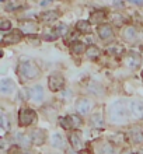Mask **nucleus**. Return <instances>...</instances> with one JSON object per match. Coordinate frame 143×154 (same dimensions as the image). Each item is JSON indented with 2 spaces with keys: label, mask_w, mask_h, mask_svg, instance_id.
<instances>
[{
  "label": "nucleus",
  "mask_w": 143,
  "mask_h": 154,
  "mask_svg": "<svg viewBox=\"0 0 143 154\" xmlns=\"http://www.w3.org/2000/svg\"><path fill=\"white\" fill-rule=\"evenodd\" d=\"M52 142H53V146L58 147V149H65V139H63V136H62L61 133L53 134Z\"/></svg>",
  "instance_id": "nucleus-21"
},
{
  "label": "nucleus",
  "mask_w": 143,
  "mask_h": 154,
  "mask_svg": "<svg viewBox=\"0 0 143 154\" xmlns=\"http://www.w3.org/2000/svg\"><path fill=\"white\" fill-rule=\"evenodd\" d=\"M70 119H72V125H73V128H80V126L83 125L82 118L79 116V115H70Z\"/></svg>",
  "instance_id": "nucleus-29"
},
{
  "label": "nucleus",
  "mask_w": 143,
  "mask_h": 154,
  "mask_svg": "<svg viewBox=\"0 0 143 154\" xmlns=\"http://www.w3.org/2000/svg\"><path fill=\"white\" fill-rule=\"evenodd\" d=\"M122 37H123V39L128 41V42H133V41L138 38V31L135 29V27L128 25V27H125V28H123Z\"/></svg>",
  "instance_id": "nucleus-11"
},
{
  "label": "nucleus",
  "mask_w": 143,
  "mask_h": 154,
  "mask_svg": "<svg viewBox=\"0 0 143 154\" xmlns=\"http://www.w3.org/2000/svg\"><path fill=\"white\" fill-rule=\"evenodd\" d=\"M30 98L35 102H39L44 100V90L41 85H35L34 88L30 90Z\"/></svg>",
  "instance_id": "nucleus-12"
},
{
  "label": "nucleus",
  "mask_w": 143,
  "mask_h": 154,
  "mask_svg": "<svg viewBox=\"0 0 143 154\" xmlns=\"http://www.w3.org/2000/svg\"><path fill=\"white\" fill-rule=\"evenodd\" d=\"M59 17V13L53 11V10H51V11H45L41 14V20L45 21V23H52V21H55Z\"/></svg>",
  "instance_id": "nucleus-16"
},
{
  "label": "nucleus",
  "mask_w": 143,
  "mask_h": 154,
  "mask_svg": "<svg viewBox=\"0 0 143 154\" xmlns=\"http://www.w3.org/2000/svg\"><path fill=\"white\" fill-rule=\"evenodd\" d=\"M129 111L132 112V115L135 118L143 119V104L138 101H132L129 102Z\"/></svg>",
  "instance_id": "nucleus-9"
},
{
  "label": "nucleus",
  "mask_w": 143,
  "mask_h": 154,
  "mask_svg": "<svg viewBox=\"0 0 143 154\" xmlns=\"http://www.w3.org/2000/svg\"><path fill=\"white\" fill-rule=\"evenodd\" d=\"M126 65L131 67V69H138L140 65H142V57L138 52H129V55L126 56Z\"/></svg>",
  "instance_id": "nucleus-7"
},
{
  "label": "nucleus",
  "mask_w": 143,
  "mask_h": 154,
  "mask_svg": "<svg viewBox=\"0 0 143 154\" xmlns=\"http://www.w3.org/2000/svg\"><path fill=\"white\" fill-rule=\"evenodd\" d=\"M77 38H79V34L77 32H70L69 37H66V44H72V45H73L74 42H77V41H76Z\"/></svg>",
  "instance_id": "nucleus-31"
},
{
  "label": "nucleus",
  "mask_w": 143,
  "mask_h": 154,
  "mask_svg": "<svg viewBox=\"0 0 143 154\" xmlns=\"http://www.w3.org/2000/svg\"><path fill=\"white\" fill-rule=\"evenodd\" d=\"M77 154H90V153H89V151H87V150H80Z\"/></svg>",
  "instance_id": "nucleus-37"
},
{
  "label": "nucleus",
  "mask_w": 143,
  "mask_h": 154,
  "mask_svg": "<svg viewBox=\"0 0 143 154\" xmlns=\"http://www.w3.org/2000/svg\"><path fill=\"white\" fill-rule=\"evenodd\" d=\"M13 88H14V84H13L11 80H8V79H3V80H2V83H0V90H2V93L8 94L13 91Z\"/></svg>",
  "instance_id": "nucleus-15"
},
{
  "label": "nucleus",
  "mask_w": 143,
  "mask_h": 154,
  "mask_svg": "<svg viewBox=\"0 0 143 154\" xmlns=\"http://www.w3.org/2000/svg\"><path fill=\"white\" fill-rule=\"evenodd\" d=\"M97 154H115L114 146H111V144L105 143V144H102V146H100L97 149Z\"/></svg>",
  "instance_id": "nucleus-23"
},
{
  "label": "nucleus",
  "mask_w": 143,
  "mask_h": 154,
  "mask_svg": "<svg viewBox=\"0 0 143 154\" xmlns=\"http://www.w3.org/2000/svg\"><path fill=\"white\" fill-rule=\"evenodd\" d=\"M104 18H105V11H101V10L93 11L90 14V24H100Z\"/></svg>",
  "instance_id": "nucleus-14"
},
{
  "label": "nucleus",
  "mask_w": 143,
  "mask_h": 154,
  "mask_svg": "<svg viewBox=\"0 0 143 154\" xmlns=\"http://www.w3.org/2000/svg\"><path fill=\"white\" fill-rule=\"evenodd\" d=\"M10 154H23V151L20 150V147H11V149H10Z\"/></svg>",
  "instance_id": "nucleus-34"
},
{
  "label": "nucleus",
  "mask_w": 143,
  "mask_h": 154,
  "mask_svg": "<svg viewBox=\"0 0 143 154\" xmlns=\"http://www.w3.org/2000/svg\"><path fill=\"white\" fill-rule=\"evenodd\" d=\"M59 35H61L59 29L55 28V29H52V31L49 32V35H44V38H45L46 41H55V39H58V38H59Z\"/></svg>",
  "instance_id": "nucleus-28"
},
{
  "label": "nucleus",
  "mask_w": 143,
  "mask_h": 154,
  "mask_svg": "<svg viewBox=\"0 0 143 154\" xmlns=\"http://www.w3.org/2000/svg\"><path fill=\"white\" fill-rule=\"evenodd\" d=\"M87 56H89V59H93V60H94V59H97L98 56H100V49L97 48V46H94V45H93V46H90V48L87 49Z\"/></svg>",
  "instance_id": "nucleus-24"
},
{
  "label": "nucleus",
  "mask_w": 143,
  "mask_h": 154,
  "mask_svg": "<svg viewBox=\"0 0 143 154\" xmlns=\"http://www.w3.org/2000/svg\"><path fill=\"white\" fill-rule=\"evenodd\" d=\"M18 73L24 79H27V80H31V79H37L39 76V69L37 67L35 63L25 60V62H21L20 66H18Z\"/></svg>",
  "instance_id": "nucleus-2"
},
{
  "label": "nucleus",
  "mask_w": 143,
  "mask_h": 154,
  "mask_svg": "<svg viewBox=\"0 0 143 154\" xmlns=\"http://www.w3.org/2000/svg\"><path fill=\"white\" fill-rule=\"evenodd\" d=\"M59 122H61V125L63 129H72L73 128V125H72V119H70V116H66V118H61L59 119Z\"/></svg>",
  "instance_id": "nucleus-27"
},
{
  "label": "nucleus",
  "mask_w": 143,
  "mask_h": 154,
  "mask_svg": "<svg viewBox=\"0 0 143 154\" xmlns=\"http://www.w3.org/2000/svg\"><path fill=\"white\" fill-rule=\"evenodd\" d=\"M2 126H3L4 129L7 128V119H6V116H4V114L2 115Z\"/></svg>",
  "instance_id": "nucleus-36"
},
{
  "label": "nucleus",
  "mask_w": 143,
  "mask_h": 154,
  "mask_svg": "<svg viewBox=\"0 0 143 154\" xmlns=\"http://www.w3.org/2000/svg\"><path fill=\"white\" fill-rule=\"evenodd\" d=\"M136 154H143V150H140V151H138Z\"/></svg>",
  "instance_id": "nucleus-38"
},
{
  "label": "nucleus",
  "mask_w": 143,
  "mask_h": 154,
  "mask_svg": "<svg viewBox=\"0 0 143 154\" xmlns=\"http://www.w3.org/2000/svg\"><path fill=\"white\" fill-rule=\"evenodd\" d=\"M122 52H123V49L121 48V46H117V45L110 46V48L107 49V53H108V55H114V56H119Z\"/></svg>",
  "instance_id": "nucleus-26"
},
{
  "label": "nucleus",
  "mask_w": 143,
  "mask_h": 154,
  "mask_svg": "<svg viewBox=\"0 0 143 154\" xmlns=\"http://www.w3.org/2000/svg\"><path fill=\"white\" fill-rule=\"evenodd\" d=\"M48 87L51 91L56 93V91H61L63 87H65V79L61 73H53L51 74L48 80Z\"/></svg>",
  "instance_id": "nucleus-3"
},
{
  "label": "nucleus",
  "mask_w": 143,
  "mask_h": 154,
  "mask_svg": "<svg viewBox=\"0 0 143 154\" xmlns=\"http://www.w3.org/2000/svg\"><path fill=\"white\" fill-rule=\"evenodd\" d=\"M70 46H72V52L74 53V55H82L83 52H84V51H86V46H84V44H83V42H74L73 45H70ZM87 52V51H86Z\"/></svg>",
  "instance_id": "nucleus-22"
},
{
  "label": "nucleus",
  "mask_w": 143,
  "mask_h": 154,
  "mask_svg": "<svg viewBox=\"0 0 143 154\" xmlns=\"http://www.w3.org/2000/svg\"><path fill=\"white\" fill-rule=\"evenodd\" d=\"M97 34L101 39H108L112 37V28L108 24H102L97 28Z\"/></svg>",
  "instance_id": "nucleus-13"
},
{
  "label": "nucleus",
  "mask_w": 143,
  "mask_h": 154,
  "mask_svg": "<svg viewBox=\"0 0 143 154\" xmlns=\"http://www.w3.org/2000/svg\"><path fill=\"white\" fill-rule=\"evenodd\" d=\"M37 31V24L34 23V21H30V20H24L21 21V32L23 34H35Z\"/></svg>",
  "instance_id": "nucleus-10"
},
{
  "label": "nucleus",
  "mask_w": 143,
  "mask_h": 154,
  "mask_svg": "<svg viewBox=\"0 0 143 154\" xmlns=\"http://www.w3.org/2000/svg\"><path fill=\"white\" fill-rule=\"evenodd\" d=\"M46 140V133L45 130L42 129H35L31 132V142L35 144V146H41L44 144Z\"/></svg>",
  "instance_id": "nucleus-6"
},
{
  "label": "nucleus",
  "mask_w": 143,
  "mask_h": 154,
  "mask_svg": "<svg viewBox=\"0 0 143 154\" xmlns=\"http://www.w3.org/2000/svg\"><path fill=\"white\" fill-rule=\"evenodd\" d=\"M111 119L117 123H121V122H126L128 119V108L125 105L123 101H117L112 104L111 106Z\"/></svg>",
  "instance_id": "nucleus-1"
},
{
  "label": "nucleus",
  "mask_w": 143,
  "mask_h": 154,
  "mask_svg": "<svg viewBox=\"0 0 143 154\" xmlns=\"http://www.w3.org/2000/svg\"><path fill=\"white\" fill-rule=\"evenodd\" d=\"M102 123H104V119H102L101 114H94L90 116V125L93 128H102Z\"/></svg>",
  "instance_id": "nucleus-18"
},
{
  "label": "nucleus",
  "mask_w": 143,
  "mask_h": 154,
  "mask_svg": "<svg viewBox=\"0 0 143 154\" xmlns=\"http://www.w3.org/2000/svg\"><path fill=\"white\" fill-rule=\"evenodd\" d=\"M142 77H143V70H142Z\"/></svg>",
  "instance_id": "nucleus-39"
},
{
  "label": "nucleus",
  "mask_w": 143,
  "mask_h": 154,
  "mask_svg": "<svg viewBox=\"0 0 143 154\" xmlns=\"http://www.w3.org/2000/svg\"><path fill=\"white\" fill-rule=\"evenodd\" d=\"M37 121V114L33 109H21L18 114V122L21 126H30L33 122Z\"/></svg>",
  "instance_id": "nucleus-4"
},
{
  "label": "nucleus",
  "mask_w": 143,
  "mask_h": 154,
  "mask_svg": "<svg viewBox=\"0 0 143 154\" xmlns=\"http://www.w3.org/2000/svg\"><path fill=\"white\" fill-rule=\"evenodd\" d=\"M111 20L112 21H115V24L117 25H121L123 23V18L121 16H119L118 13H115V14H112V16H111Z\"/></svg>",
  "instance_id": "nucleus-32"
},
{
  "label": "nucleus",
  "mask_w": 143,
  "mask_h": 154,
  "mask_svg": "<svg viewBox=\"0 0 143 154\" xmlns=\"http://www.w3.org/2000/svg\"><path fill=\"white\" fill-rule=\"evenodd\" d=\"M69 142H70V144H72V147H73V149H76V150H79V149L83 146L82 139H80V136H79L77 133H72V134H70V136H69Z\"/></svg>",
  "instance_id": "nucleus-17"
},
{
  "label": "nucleus",
  "mask_w": 143,
  "mask_h": 154,
  "mask_svg": "<svg viewBox=\"0 0 143 154\" xmlns=\"http://www.w3.org/2000/svg\"><path fill=\"white\" fill-rule=\"evenodd\" d=\"M21 38H23V34H21V29H13L10 34L7 35H4L2 42L4 45H11V44H17V42H20Z\"/></svg>",
  "instance_id": "nucleus-5"
},
{
  "label": "nucleus",
  "mask_w": 143,
  "mask_h": 154,
  "mask_svg": "<svg viewBox=\"0 0 143 154\" xmlns=\"http://www.w3.org/2000/svg\"><path fill=\"white\" fill-rule=\"evenodd\" d=\"M58 29H59V32L61 34H67V27H66V25H59Z\"/></svg>",
  "instance_id": "nucleus-35"
},
{
  "label": "nucleus",
  "mask_w": 143,
  "mask_h": 154,
  "mask_svg": "<svg viewBox=\"0 0 143 154\" xmlns=\"http://www.w3.org/2000/svg\"><path fill=\"white\" fill-rule=\"evenodd\" d=\"M129 136H131L132 142L133 143H140L143 140V132L140 129H132L131 132H129Z\"/></svg>",
  "instance_id": "nucleus-20"
},
{
  "label": "nucleus",
  "mask_w": 143,
  "mask_h": 154,
  "mask_svg": "<svg viewBox=\"0 0 143 154\" xmlns=\"http://www.w3.org/2000/svg\"><path fill=\"white\" fill-rule=\"evenodd\" d=\"M24 6V3H16V2H11V3H7L6 4V10H17V8H20V7H23Z\"/></svg>",
  "instance_id": "nucleus-30"
},
{
  "label": "nucleus",
  "mask_w": 143,
  "mask_h": 154,
  "mask_svg": "<svg viewBox=\"0 0 143 154\" xmlns=\"http://www.w3.org/2000/svg\"><path fill=\"white\" fill-rule=\"evenodd\" d=\"M76 27H77L79 32L82 34H90L91 32V28H90V21H84V20H80L76 24Z\"/></svg>",
  "instance_id": "nucleus-19"
},
{
  "label": "nucleus",
  "mask_w": 143,
  "mask_h": 154,
  "mask_svg": "<svg viewBox=\"0 0 143 154\" xmlns=\"http://www.w3.org/2000/svg\"><path fill=\"white\" fill-rule=\"evenodd\" d=\"M91 106H93V104H91L89 100H86V98H80V100H77V102H76V109H77V112L80 115H86L90 112Z\"/></svg>",
  "instance_id": "nucleus-8"
},
{
  "label": "nucleus",
  "mask_w": 143,
  "mask_h": 154,
  "mask_svg": "<svg viewBox=\"0 0 143 154\" xmlns=\"http://www.w3.org/2000/svg\"><path fill=\"white\" fill-rule=\"evenodd\" d=\"M14 140H16L17 143H20L21 146H24V147L30 146V140H28L27 137H25L24 134H21V133H17V134H16V137H14Z\"/></svg>",
  "instance_id": "nucleus-25"
},
{
  "label": "nucleus",
  "mask_w": 143,
  "mask_h": 154,
  "mask_svg": "<svg viewBox=\"0 0 143 154\" xmlns=\"http://www.w3.org/2000/svg\"><path fill=\"white\" fill-rule=\"evenodd\" d=\"M11 28V23L7 20H3L2 23H0V29H3V31H6V29H10Z\"/></svg>",
  "instance_id": "nucleus-33"
}]
</instances>
